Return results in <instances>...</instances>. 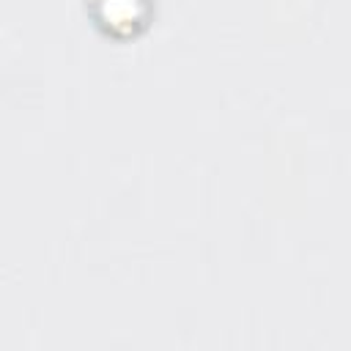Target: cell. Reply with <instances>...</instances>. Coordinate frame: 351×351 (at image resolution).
Returning a JSON list of instances; mask_svg holds the SVG:
<instances>
[{"instance_id":"1","label":"cell","mask_w":351,"mask_h":351,"mask_svg":"<svg viewBox=\"0 0 351 351\" xmlns=\"http://www.w3.org/2000/svg\"><path fill=\"white\" fill-rule=\"evenodd\" d=\"M93 16L115 36H134L151 16V0H90Z\"/></svg>"}]
</instances>
